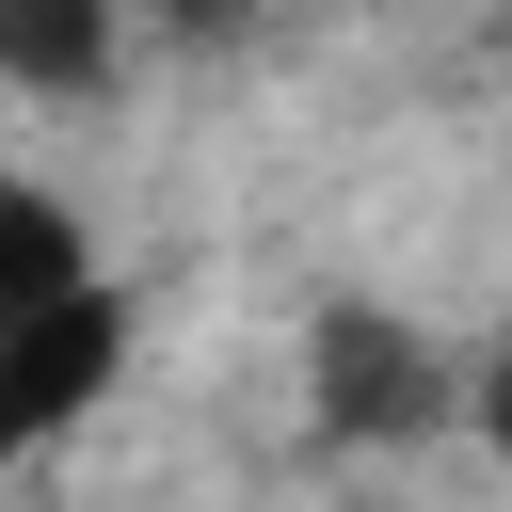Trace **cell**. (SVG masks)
Returning a JSON list of instances; mask_svg holds the SVG:
<instances>
[{
  "mask_svg": "<svg viewBox=\"0 0 512 512\" xmlns=\"http://www.w3.org/2000/svg\"><path fill=\"white\" fill-rule=\"evenodd\" d=\"M464 432H480V448H496V480H512V336L464 368Z\"/></svg>",
  "mask_w": 512,
  "mask_h": 512,
  "instance_id": "8992f818",
  "label": "cell"
},
{
  "mask_svg": "<svg viewBox=\"0 0 512 512\" xmlns=\"http://www.w3.org/2000/svg\"><path fill=\"white\" fill-rule=\"evenodd\" d=\"M464 368H480V352H448L416 304L336 288V304L304 320V448H320V464H416V448L464 432Z\"/></svg>",
  "mask_w": 512,
  "mask_h": 512,
  "instance_id": "6da1fadb",
  "label": "cell"
},
{
  "mask_svg": "<svg viewBox=\"0 0 512 512\" xmlns=\"http://www.w3.org/2000/svg\"><path fill=\"white\" fill-rule=\"evenodd\" d=\"M96 272H112V256H96V224H80L48 176H16V160H0V336H16V320H48V304H64V288H96Z\"/></svg>",
  "mask_w": 512,
  "mask_h": 512,
  "instance_id": "277c9868",
  "label": "cell"
},
{
  "mask_svg": "<svg viewBox=\"0 0 512 512\" xmlns=\"http://www.w3.org/2000/svg\"><path fill=\"white\" fill-rule=\"evenodd\" d=\"M288 16H304V0H128V32H144L160 64H256Z\"/></svg>",
  "mask_w": 512,
  "mask_h": 512,
  "instance_id": "5b68a950",
  "label": "cell"
},
{
  "mask_svg": "<svg viewBox=\"0 0 512 512\" xmlns=\"http://www.w3.org/2000/svg\"><path fill=\"white\" fill-rule=\"evenodd\" d=\"M128 0H0V96H32V112H96L112 80H128Z\"/></svg>",
  "mask_w": 512,
  "mask_h": 512,
  "instance_id": "3957f363",
  "label": "cell"
},
{
  "mask_svg": "<svg viewBox=\"0 0 512 512\" xmlns=\"http://www.w3.org/2000/svg\"><path fill=\"white\" fill-rule=\"evenodd\" d=\"M128 336H144V304L96 272V288H64L48 320H16L0 336V464H32V448H64L112 384H128Z\"/></svg>",
  "mask_w": 512,
  "mask_h": 512,
  "instance_id": "7a4b0ae2",
  "label": "cell"
}]
</instances>
